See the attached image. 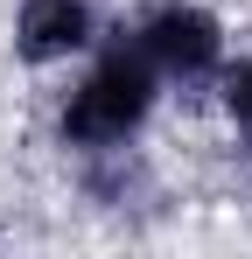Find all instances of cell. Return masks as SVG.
<instances>
[{"instance_id": "1", "label": "cell", "mask_w": 252, "mask_h": 259, "mask_svg": "<svg viewBox=\"0 0 252 259\" xmlns=\"http://www.w3.org/2000/svg\"><path fill=\"white\" fill-rule=\"evenodd\" d=\"M154 91H161V70L140 56V42H112L91 70H84L63 112H56V133L63 147H84V154H119L133 133L147 126L154 112Z\"/></svg>"}, {"instance_id": "2", "label": "cell", "mask_w": 252, "mask_h": 259, "mask_svg": "<svg viewBox=\"0 0 252 259\" xmlns=\"http://www.w3.org/2000/svg\"><path fill=\"white\" fill-rule=\"evenodd\" d=\"M133 42H140V56H147L161 77H175V84H203V77L224 70V21H217L210 7H196V0L147 7V14L133 21Z\"/></svg>"}, {"instance_id": "3", "label": "cell", "mask_w": 252, "mask_h": 259, "mask_svg": "<svg viewBox=\"0 0 252 259\" xmlns=\"http://www.w3.org/2000/svg\"><path fill=\"white\" fill-rule=\"evenodd\" d=\"M91 42H98L91 0H21V14H14V49L28 63H63Z\"/></svg>"}, {"instance_id": "4", "label": "cell", "mask_w": 252, "mask_h": 259, "mask_svg": "<svg viewBox=\"0 0 252 259\" xmlns=\"http://www.w3.org/2000/svg\"><path fill=\"white\" fill-rule=\"evenodd\" d=\"M224 112H231V126H238V140L252 147V56L224 77Z\"/></svg>"}]
</instances>
